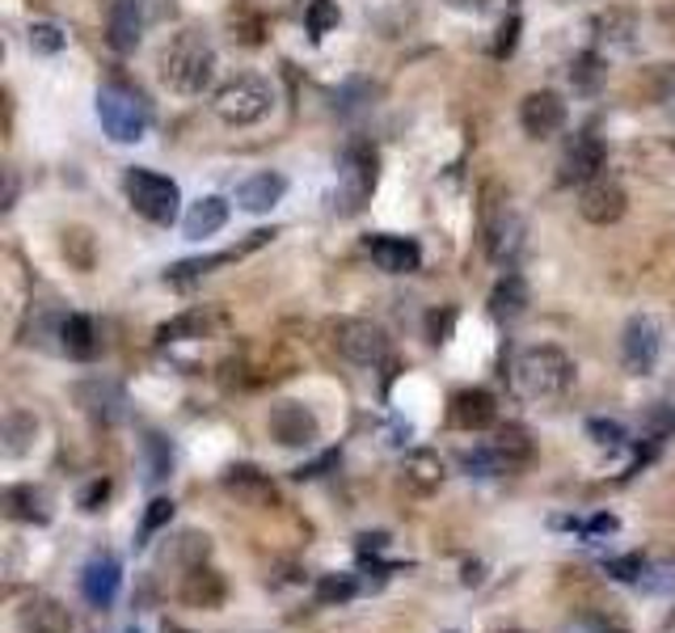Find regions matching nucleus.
I'll use <instances>...</instances> for the list:
<instances>
[{
    "instance_id": "nucleus-37",
    "label": "nucleus",
    "mask_w": 675,
    "mask_h": 633,
    "mask_svg": "<svg viewBox=\"0 0 675 633\" xmlns=\"http://www.w3.org/2000/svg\"><path fill=\"white\" fill-rule=\"evenodd\" d=\"M144 447H148V481H165L169 469H173V452H169V443H165L161 435H148Z\"/></svg>"
},
{
    "instance_id": "nucleus-40",
    "label": "nucleus",
    "mask_w": 675,
    "mask_h": 633,
    "mask_svg": "<svg viewBox=\"0 0 675 633\" xmlns=\"http://www.w3.org/2000/svg\"><path fill=\"white\" fill-rule=\"evenodd\" d=\"M587 431L595 435L600 447H620V443H625V427H620V422H604V418H595Z\"/></svg>"
},
{
    "instance_id": "nucleus-3",
    "label": "nucleus",
    "mask_w": 675,
    "mask_h": 633,
    "mask_svg": "<svg viewBox=\"0 0 675 633\" xmlns=\"http://www.w3.org/2000/svg\"><path fill=\"white\" fill-rule=\"evenodd\" d=\"M97 119H101V131L114 140V144H135L148 135L153 127V106L148 97L140 94L128 81H106L97 89Z\"/></svg>"
},
{
    "instance_id": "nucleus-32",
    "label": "nucleus",
    "mask_w": 675,
    "mask_h": 633,
    "mask_svg": "<svg viewBox=\"0 0 675 633\" xmlns=\"http://www.w3.org/2000/svg\"><path fill=\"white\" fill-rule=\"evenodd\" d=\"M81 402H85V410L97 414V418H106V422H114L119 418V406H123V393L114 389V384H81Z\"/></svg>"
},
{
    "instance_id": "nucleus-29",
    "label": "nucleus",
    "mask_w": 675,
    "mask_h": 633,
    "mask_svg": "<svg viewBox=\"0 0 675 633\" xmlns=\"http://www.w3.org/2000/svg\"><path fill=\"white\" fill-rule=\"evenodd\" d=\"M212 325H216V316L194 309V313H182V316H173L169 325H161L157 338H161V347H169V343H194V338H207Z\"/></svg>"
},
{
    "instance_id": "nucleus-36",
    "label": "nucleus",
    "mask_w": 675,
    "mask_h": 633,
    "mask_svg": "<svg viewBox=\"0 0 675 633\" xmlns=\"http://www.w3.org/2000/svg\"><path fill=\"white\" fill-rule=\"evenodd\" d=\"M31 47L38 56H56L68 47V34L56 26V22H34L31 26Z\"/></svg>"
},
{
    "instance_id": "nucleus-18",
    "label": "nucleus",
    "mask_w": 675,
    "mask_h": 633,
    "mask_svg": "<svg viewBox=\"0 0 675 633\" xmlns=\"http://www.w3.org/2000/svg\"><path fill=\"white\" fill-rule=\"evenodd\" d=\"M451 427H460V431H485V427H494V418H498V402L485 393V389H460L456 397H451Z\"/></svg>"
},
{
    "instance_id": "nucleus-44",
    "label": "nucleus",
    "mask_w": 675,
    "mask_h": 633,
    "mask_svg": "<svg viewBox=\"0 0 675 633\" xmlns=\"http://www.w3.org/2000/svg\"><path fill=\"white\" fill-rule=\"evenodd\" d=\"M659 97H663V106L675 115V63L663 68V76H659Z\"/></svg>"
},
{
    "instance_id": "nucleus-23",
    "label": "nucleus",
    "mask_w": 675,
    "mask_h": 633,
    "mask_svg": "<svg viewBox=\"0 0 675 633\" xmlns=\"http://www.w3.org/2000/svg\"><path fill=\"white\" fill-rule=\"evenodd\" d=\"M225 224H228V203L220 194H207V199L191 203V212H186V220H182V232H186L191 241H203V237H216Z\"/></svg>"
},
{
    "instance_id": "nucleus-20",
    "label": "nucleus",
    "mask_w": 675,
    "mask_h": 633,
    "mask_svg": "<svg viewBox=\"0 0 675 633\" xmlns=\"http://www.w3.org/2000/svg\"><path fill=\"white\" fill-rule=\"evenodd\" d=\"M17 630L22 633H72V612L51 596H34L17 612Z\"/></svg>"
},
{
    "instance_id": "nucleus-25",
    "label": "nucleus",
    "mask_w": 675,
    "mask_h": 633,
    "mask_svg": "<svg viewBox=\"0 0 675 633\" xmlns=\"http://www.w3.org/2000/svg\"><path fill=\"white\" fill-rule=\"evenodd\" d=\"M523 309H528V284H523L515 271H507V275L494 284V291H490V313L498 316V321H515Z\"/></svg>"
},
{
    "instance_id": "nucleus-14",
    "label": "nucleus",
    "mask_w": 675,
    "mask_h": 633,
    "mask_svg": "<svg viewBox=\"0 0 675 633\" xmlns=\"http://www.w3.org/2000/svg\"><path fill=\"white\" fill-rule=\"evenodd\" d=\"M625 207H629V199H625L620 182H612L604 174L579 190V212L587 224H616L625 216Z\"/></svg>"
},
{
    "instance_id": "nucleus-26",
    "label": "nucleus",
    "mask_w": 675,
    "mask_h": 633,
    "mask_svg": "<svg viewBox=\"0 0 675 633\" xmlns=\"http://www.w3.org/2000/svg\"><path fill=\"white\" fill-rule=\"evenodd\" d=\"M406 486L414 494H435L444 486V461L435 452H410L406 456Z\"/></svg>"
},
{
    "instance_id": "nucleus-39",
    "label": "nucleus",
    "mask_w": 675,
    "mask_h": 633,
    "mask_svg": "<svg viewBox=\"0 0 675 633\" xmlns=\"http://www.w3.org/2000/svg\"><path fill=\"white\" fill-rule=\"evenodd\" d=\"M169 519H173V503H169V499H153V503H148V511H144L140 537H153V533H161Z\"/></svg>"
},
{
    "instance_id": "nucleus-13",
    "label": "nucleus",
    "mask_w": 675,
    "mask_h": 633,
    "mask_svg": "<svg viewBox=\"0 0 675 633\" xmlns=\"http://www.w3.org/2000/svg\"><path fill=\"white\" fill-rule=\"evenodd\" d=\"M519 127H523V135H532V140L557 135V131L566 127V101H562V94L537 89V94L523 97V101H519Z\"/></svg>"
},
{
    "instance_id": "nucleus-12",
    "label": "nucleus",
    "mask_w": 675,
    "mask_h": 633,
    "mask_svg": "<svg viewBox=\"0 0 675 633\" xmlns=\"http://www.w3.org/2000/svg\"><path fill=\"white\" fill-rule=\"evenodd\" d=\"M266 431H270V440L284 443V447H313L317 435H322L317 414L309 406H300V402H279L270 410V418H266Z\"/></svg>"
},
{
    "instance_id": "nucleus-30",
    "label": "nucleus",
    "mask_w": 675,
    "mask_h": 633,
    "mask_svg": "<svg viewBox=\"0 0 675 633\" xmlns=\"http://www.w3.org/2000/svg\"><path fill=\"white\" fill-rule=\"evenodd\" d=\"M245 250H254V246H241V250H228V253H207V258H186V262L169 266L165 279H169V284H194V279L212 275L216 266H225V262H232V258H241Z\"/></svg>"
},
{
    "instance_id": "nucleus-42",
    "label": "nucleus",
    "mask_w": 675,
    "mask_h": 633,
    "mask_svg": "<svg viewBox=\"0 0 675 633\" xmlns=\"http://www.w3.org/2000/svg\"><path fill=\"white\" fill-rule=\"evenodd\" d=\"M106 499H110V481H106V477H97V481H89V486L81 490V511H97Z\"/></svg>"
},
{
    "instance_id": "nucleus-2",
    "label": "nucleus",
    "mask_w": 675,
    "mask_h": 633,
    "mask_svg": "<svg viewBox=\"0 0 675 633\" xmlns=\"http://www.w3.org/2000/svg\"><path fill=\"white\" fill-rule=\"evenodd\" d=\"M216 76V51L207 43V34L182 31L169 38L161 51V81L182 97H198Z\"/></svg>"
},
{
    "instance_id": "nucleus-28",
    "label": "nucleus",
    "mask_w": 675,
    "mask_h": 633,
    "mask_svg": "<svg viewBox=\"0 0 675 633\" xmlns=\"http://www.w3.org/2000/svg\"><path fill=\"white\" fill-rule=\"evenodd\" d=\"M595 34L608 47H616V51H629L634 47V34H638V17L629 9H608V13L595 17Z\"/></svg>"
},
{
    "instance_id": "nucleus-17",
    "label": "nucleus",
    "mask_w": 675,
    "mask_h": 633,
    "mask_svg": "<svg viewBox=\"0 0 675 633\" xmlns=\"http://www.w3.org/2000/svg\"><path fill=\"white\" fill-rule=\"evenodd\" d=\"M367 253H372V262H376L381 271H388V275H410V271H419V262H422L419 241L393 237V232L372 237V241H367Z\"/></svg>"
},
{
    "instance_id": "nucleus-43",
    "label": "nucleus",
    "mask_w": 675,
    "mask_h": 633,
    "mask_svg": "<svg viewBox=\"0 0 675 633\" xmlns=\"http://www.w3.org/2000/svg\"><path fill=\"white\" fill-rule=\"evenodd\" d=\"M654 574L659 578H642L650 592H675V566L667 562V566H654Z\"/></svg>"
},
{
    "instance_id": "nucleus-11",
    "label": "nucleus",
    "mask_w": 675,
    "mask_h": 633,
    "mask_svg": "<svg viewBox=\"0 0 675 633\" xmlns=\"http://www.w3.org/2000/svg\"><path fill=\"white\" fill-rule=\"evenodd\" d=\"M659 347H663L659 321H654V316H634V321L625 325V334H620V363H625V372H629V377L654 372Z\"/></svg>"
},
{
    "instance_id": "nucleus-49",
    "label": "nucleus",
    "mask_w": 675,
    "mask_h": 633,
    "mask_svg": "<svg viewBox=\"0 0 675 633\" xmlns=\"http://www.w3.org/2000/svg\"><path fill=\"white\" fill-rule=\"evenodd\" d=\"M106 4H114V0H106Z\"/></svg>"
},
{
    "instance_id": "nucleus-16",
    "label": "nucleus",
    "mask_w": 675,
    "mask_h": 633,
    "mask_svg": "<svg viewBox=\"0 0 675 633\" xmlns=\"http://www.w3.org/2000/svg\"><path fill=\"white\" fill-rule=\"evenodd\" d=\"M119 583H123V566L110 553H97L94 562L81 570V596L94 608H110L114 596H119Z\"/></svg>"
},
{
    "instance_id": "nucleus-10",
    "label": "nucleus",
    "mask_w": 675,
    "mask_h": 633,
    "mask_svg": "<svg viewBox=\"0 0 675 633\" xmlns=\"http://www.w3.org/2000/svg\"><path fill=\"white\" fill-rule=\"evenodd\" d=\"M604 160H608V153H604L600 135L582 131V135H575V140L566 144V153L557 160V182H566V187H587V182L600 178Z\"/></svg>"
},
{
    "instance_id": "nucleus-1",
    "label": "nucleus",
    "mask_w": 675,
    "mask_h": 633,
    "mask_svg": "<svg viewBox=\"0 0 675 633\" xmlns=\"http://www.w3.org/2000/svg\"><path fill=\"white\" fill-rule=\"evenodd\" d=\"M575 384V359L562 347H523L511 359V389L528 402H553Z\"/></svg>"
},
{
    "instance_id": "nucleus-34",
    "label": "nucleus",
    "mask_w": 675,
    "mask_h": 633,
    "mask_svg": "<svg viewBox=\"0 0 675 633\" xmlns=\"http://www.w3.org/2000/svg\"><path fill=\"white\" fill-rule=\"evenodd\" d=\"M359 592L354 574H322L317 578V600L322 604H347Z\"/></svg>"
},
{
    "instance_id": "nucleus-15",
    "label": "nucleus",
    "mask_w": 675,
    "mask_h": 633,
    "mask_svg": "<svg viewBox=\"0 0 675 633\" xmlns=\"http://www.w3.org/2000/svg\"><path fill=\"white\" fill-rule=\"evenodd\" d=\"M148 22V4L144 0H114L110 13H106V38L119 56H131L140 47V34Z\"/></svg>"
},
{
    "instance_id": "nucleus-41",
    "label": "nucleus",
    "mask_w": 675,
    "mask_h": 633,
    "mask_svg": "<svg viewBox=\"0 0 675 633\" xmlns=\"http://www.w3.org/2000/svg\"><path fill=\"white\" fill-rule=\"evenodd\" d=\"M515 43H519V17H507V22L498 26V38H494V56L507 60L515 51Z\"/></svg>"
},
{
    "instance_id": "nucleus-19",
    "label": "nucleus",
    "mask_w": 675,
    "mask_h": 633,
    "mask_svg": "<svg viewBox=\"0 0 675 633\" xmlns=\"http://www.w3.org/2000/svg\"><path fill=\"white\" fill-rule=\"evenodd\" d=\"M182 604H191V608H220L228 596L225 587V574L212 566H203V562H194L191 570H186V578H182Z\"/></svg>"
},
{
    "instance_id": "nucleus-27",
    "label": "nucleus",
    "mask_w": 675,
    "mask_h": 633,
    "mask_svg": "<svg viewBox=\"0 0 675 633\" xmlns=\"http://www.w3.org/2000/svg\"><path fill=\"white\" fill-rule=\"evenodd\" d=\"M60 347L72 355V359H94L97 355V330L89 316L72 313L60 321Z\"/></svg>"
},
{
    "instance_id": "nucleus-46",
    "label": "nucleus",
    "mask_w": 675,
    "mask_h": 633,
    "mask_svg": "<svg viewBox=\"0 0 675 633\" xmlns=\"http://www.w3.org/2000/svg\"><path fill=\"white\" fill-rule=\"evenodd\" d=\"M451 9H460V13H485L490 0H451Z\"/></svg>"
},
{
    "instance_id": "nucleus-6",
    "label": "nucleus",
    "mask_w": 675,
    "mask_h": 633,
    "mask_svg": "<svg viewBox=\"0 0 675 633\" xmlns=\"http://www.w3.org/2000/svg\"><path fill=\"white\" fill-rule=\"evenodd\" d=\"M270 81L266 76H257V72H237L232 81H225L216 97H212V110L232 127H250L257 119H266V110H270Z\"/></svg>"
},
{
    "instance_id": "nucleus-45",
    "label": "nucleus",
    "mask_w": 675,
    "mask_h": 633,
    "mask_svg": "<svg viewBox=\"0 0 675 633\" xmlns=\"http://www.w3.org/2000/svg\"><path fill=\"white\" fill-rule=\"evenodd\" d=\"M451 309H444V313H431V321H426V325H431V343H444V334H448L451 330Z\"/></svg>"
},
{
    "instance_id": "nucleus-8",
    "label": "nucleus",
    "mask_w": 675,
    "mask_h": 633,
    "mask_svg": "<svg viewBox=\"0 0 675 633\" xmlns=\"http://www.w3.org/2000/svg\"><path fill=\"white\" fill-rule=\"evenodd\" d=\"M329 338L342 359H351L359 368H376L388 359V334L376 321H363V316H338L329 325Z\"/></svg>"
},
{
    "instance_id": "nucleus-22",
    "label": "nucleus",
    "mask_w": 675,
    "mask_h": 633,
    "mask_svg": "<svg viewBox=\"0 0 675 633\" xmlns=\"http://www.w3.org/2000/svg\"><path fill=\"white\" fill-rule=\"evenodd\" d=\"M284 194H288V178H284V174H254V178H245V182L237 187V203H241L245 212L262 216V212H270Z\"/></svg>"
},
{
    "instance_id": "nucleus-21",
    "label": "nucleus",
    "mask_w": 675,
    "mask_h": 633,
    "mask_svg": "<svg viewBox=\"0 0 675 633\" xmlns=\"http://www.w3.org/2000/svg\"><path fill=\"white\" fill-rule=\"evenodd\" d=\"M0 506H4V515L17 519V524H51V499H47V490H38V486H9V490L0 494Z\"/></svg>"
},
{
    "instance_id": "nucleus-31",
    "label": "nucleus",
    "mask_w": 675,
    "mask_h": 633,
    "mask_svg": "<svg viewBox=\"0 0 675 633\" xmlns=\"http://www.w3.org/2000/svg\"><path fill=\"white\" fill-rule=\"evenodd\" d=\"M38 435V418L26 410H13L4 418V456H22L31 452V440Z\"/></svg>"
},
{
    "instance_id": "nucleus-4",
    "label": "nucleus",
    "mask_w": 675,
    "mask_h": 633,
    "mask_svg": "<svg viewBox=\"0 0 675 633\" xmlns=\"http://www.w3.org/2000/svg\"><path fill=\"white\" fill-rule=\"evenodd\" d=\"M482 246L494 266H511V258L523 246V220L515 216L511 194L498 182L482 190Z\"/></svg>"
},
{
    "instance_id": "nucleus-5",
    "label": "nucleus",
    "mask_w": 675,
    "mask_h": 633,
    "mask_svg": "<svg viewBox=\"0 0 675 633\" xmlns=\"http://www.w3.org/2000/svg\"><path fill=\"white\" fill-rule=\"evenodd\" d=\"M532 440L523 427H503L494 440H485L473 452H460V465L478 477H498V474H519L523 465H532Z\"/></svg>"
},
{
    "instance_id": "nucleus-7",
    "label": "nucleus",
    "mask_w": 675,
    "mask_h": 633,
    "mask_svg": "<svg viewBox=\"0 0 675 633\" xmlns=\"http://www.w3.org/2000/svg\"><path fill=\"white\" fill-rule=\"evenodd\" d=\"M123 190H128L131 207H135L144 220H153V224L178 220V203H182V194H178V182H173V178L153 174V169H135V165H131L128 178H123Z\"/></svg>"
},
{
    "instance_id": "nucleus-48",
    "label": "nucleus",
    "mask_w": 675,
    "mask_h": 633,
    "mask_svg": "<svg viewBox=\"0 0 675 633\" xmlns=\"http://www.w3.org/2000/svg\"><path fill=\"white\" fill-rule=\"evenodd\" d=\"M616 633H629V630H616Z\"/></svg>"
},
{
    "instance_id": "nucleus-24",
    "label": "nucleus",
    "mask_w": 675,
    "mask_h": 633,
    "mask_svg": "<svg viewBox=\"0 0 675 633\" xmlns=\"http://www.w3.org/2000/svg\"><path fill=\"white\" fill-rule=\"evenodd\" d=\"M225 490L228 494H237V499H245V503H254V506L275 503V486L257 474L254 465H237V469H228Z\"/></svg>"
},
{
    "instance_id": "nucleus-47",
    "label": "nucleus",
    "mask_w": 675,
    "mask_h": 633,
    "mask_svg": "<svg viewBox=\"0 0 675 633\" xmlns=\"http://www.w3.org/2000/svg\"><path fill=\"white\" fill-rule=\"evenodd\" d=\"M161 633H186V630H178V625H169V621H165V630Z\"/></svg>"
},
{
    "instance_id": "nucleus-51",
    "label": "nucleus",
    "mask_w": 675,
    "mask_h": 633,
    "mask_svg": "<svg viewBox=\"0 0 675 633\" xmlns=\"http://www.w3.org/2000/svg\"><path fill=\"white\" fill-rule=\"evenodd\" d=\"M451 633H456V630H451Z\"/></svg>"
},
{
    "instance_id": "nucleus-50",
    "label": "nucleus",
    "mask_w": 675,
    "mask_h": 633,
    "mask_svg": "<svg viewBox=\"0 0 675 633\" xmlns=\"http://www.w3.org/2000/svg\"><path fill=\"white\" fill-rule=\"evenodd\" d=\"M128 633H135V630H128Z\"/></svg>"
},
{
    "instance_id": "nucleus-9",
    "label": "nucleus",
    "mask_w": 675,
    "mask_h": 633,
    "mask_svg": "<svg viewBox=\"0 0 675 633\" xmlns=\"http://www.w3.org/2000/svg\"><path fill=\"white\" fill-rule=\"evenodd\" d=\"M376 190V148L354 140L351 148L342 153V174H338V212L354 216L363 212V203L372 199Z\"/></svg>"
},
{
    "instance_id": "nucleus-38",
    "label": "nucleus",
    "mask_w": 675,
    "mask_h": 633,
    "mask_svg": "<svg viewBox=\"0 0 675 633\" xmlns=\"http://www.w3.org/2000/svg\"><path fill=\"white\" fill-rule=\"evenodd\" d=\"M650 562H646L642 553H625V558H612L608 562V574L616 583H642Z\"/></svg>"
},
{
    "instance_id": "nucleus-33",
    "label": "nucleus",
    "mask_w": 675,
    "mask_h": 633,
    "mask_svg": "<svg viewBox=\"0 0 675 633\" xmlns=\"http://www.w3.org/2000/svg\"><path fill=\"white\" fill-rule=\"evenodd\" d=\"M604 76H608V68H604V60H600L595 51H579L575 63H570V85H575L579 94H595V89L604 85Z\"/></svg>"
},
{
    "instance_id": "nucleus-35",
    "label": "nucleus",
    "mask_w": 675,
    "mask_h": 633,
    "mask_svg": "<svg viewBox=\"0 0 675 633\" xmlns=\"http://www.w3.org/2000/svg\"><path fill=\"white\" fill-rule=\"evenodd\" d=\"M304 17H309V34H313V38H325V34L342 22V13H338V0H313Z\"/></svg>"
}]
</instances>
